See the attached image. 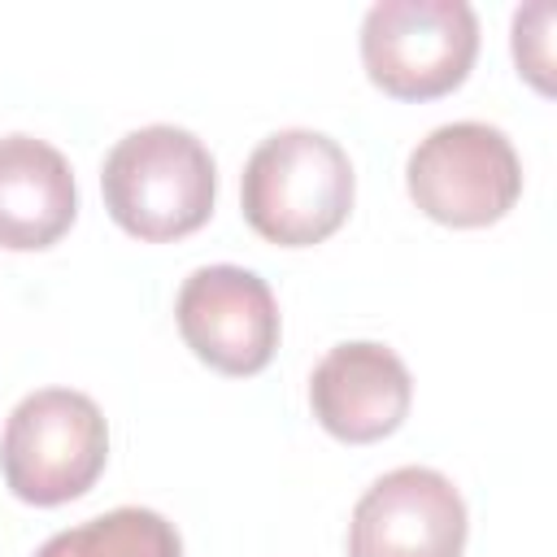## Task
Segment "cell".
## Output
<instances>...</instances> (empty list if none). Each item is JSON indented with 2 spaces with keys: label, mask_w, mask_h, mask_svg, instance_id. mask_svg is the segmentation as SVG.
<instances>
[{
  "label": "cell",
  "mask_w": 557,
  "mask_h": 557,
  "mask_svg": "<svg viewBox=\"0 0 557 557\" xmlns=\"http://www.w3.org/2000/svg\"><path fill=\"white\" fill-rule=\"evenodd\" d=\"M466 500L431 466L387 470L348 522V557H461Z\"/></svg>",
  "instance_id": "obj_7"
},
{
  "label": "cell",
  "mask_w": 557,
  "mask_h": 557,
  "mask_svg": "<svg viewBox=\"0 0 557 557\" xmlns=\"http://www.w3.org/2000/svg\"><path fill=\"white\" fill-rule=\"evenodd\" d=\"M78 213L70 161L35 135H0V248L39 252Z\"/></svg>",
  "instance_id": "obj_9"
},
{
  "label": "cell",
  "mask_w": 557,
  "mask_h": 557,
  "mask_svg": "<svg viewBox=\"0 0 557 557\" xmlns=\"http://www.w3.org/2000/svg\"><path fill=\"white\" fill-rule=\"evenodd\" d=\"M348 152L309 126L274 131L252 148L239 178L248 226L278 248H309L335 235L352 209Z\"/></svg>",
  "instance_id": "obj_2"
},
{
  "label": "cell",
  "mask_w": 557,
  "mask_h": 557,
  "mask_svg": "<svg viewBox=\"0 0 557 557\" xmlns=\"http://www.w3.org/2000/svg\"><path fill=\"white\" fill-rule=\"evenodd\" d=\"M35 557H183V540L157 509L122 505L57 531L35 548Z\"/></svg>",
  "instance_id": "obj_10"
},
{
  "label": "cell",
  "mask_w": 557,
  "mask_h": 557,
  "mask_svg": "<svg viewBox=\"0 0 557 557\" xmlns=\"http://www.w3.org/2000/svg\"><path fill=\"white\" fill-rule=\"evenodd\" d=\"M109 218L148 244H170L200 231L213 213L218 170L209 148L170 122L122 135L100 170Z\"/></svg>",
  "instance_id": "obj_1"
},
{
  "label": "cell",
  "mask_w": 557,
  "mask_h": 557,
  "mask_svg": "<svg viewBox=\"0 0 557 557\" xmlns=\"http://www.w3.org/2000/svg\"><path fill=\"white\" fill-rule=\"evenodd\" d=\"M405 187L413 205L444 226H487L518 205L522 161L500 126L448 122L409 152Z\"/></svg>",
  "instance_id": "obj_5"
},
{
  "label": "cell",
  "mask_w": 557,
  "mask_h": 557,
  "mask_svg": "<svg viewBox=\"0 0 557 557\" xmlns=\"http://www.w3.org/2000/svg\"><path fill=\"white\" fill-rule=\"evenodd\" d=\"M109 461V426L91 396L44 387L17 400L0 435V470L17 500L65 505L83 496Z\"/></svg>",
  "instance_id": "obj_3"
},
{
  "label": "cell",
  "mask_w": 557,
  "mask_h": 557,
  "mask_svg": "<svg viewBox=\"0 0 557 557\" xmlns=\"http://www.w3.org/2000/svg\"><path fill=\"white\" fill-rule=\"evenodd\" d=\"M313 418L344 444H374L392 435L413 405L409 366L374 339L335 344L309 379Z\"/></svg>",
  "instance_id": "obj_8"
},
{
  "label": "cell",
  "mask_w": 557,
  "mask_h": 557,
  "mask_svg": "<svg viewBox=\"0 0 557 557\" xmlns=\"http://www.w3.org/2000/svg\"><path fill=\"white\" fill-rule=\"evenodd\" d=\"M479 17L466 0H379L361 22V65L396 100H435L466 83Z\"/></svg>",
  "instance_id": "obj_4"
},
{
  "label": "cell",
  "mask_w": 557,
  "mask_h": 557,
  "mask_svg": "<svg viewBox=\"0 0 557 557\" xmlns=\"http://www.w3.org/2000/svg\"><path fill=\"white\" fill-rule=\"evenodd\" d=\"M187 348L222 374H257L278 348V305L261 274L244 265H200L174 300Z\"/></svg>",
  "instance_id": "obj_6"
},
{
  "label": "cell",
  "mask_w": 557,
  "mask_h": 557,
  "mask_svg": "<svg viewBox=\"0 0 557 557\" xmlns=\"http://www.w3.org/2000/svg\"><path fill=\"white\" fill-rule=\"evenodd\" d=\"M548 26H553V4L548 0L527 4V9L513 13V61H518V74H527L540 91L553 87V78H548V70H553Z\"/></svg>",
  "instance_id": "obj_11"
}]
</instances>
